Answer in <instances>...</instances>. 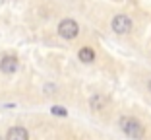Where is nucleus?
<instances>
[{"label":"nucleus","mask_w":151,"mask_h":140,"mask_svg":"<svg viewBox=\"0 0 151 140\" xmlns=\"http://www.w3.org/2000/svg\"><path fill=\"white\" fill-rule=\"evenodd\" d=\"M18 66H19V62H18L16 57H4V59L0 60V68H2V72H6V74H14L18 70Z\"/></svg>","instance_id":"20e7f679"},{"label":"nucleus","mask_w":151,"mask_h":140,"mask_svg":"<svg viewBox=\"0 0 151 140\" xmlns=\"http://www.w3.org/2000/svg\"><path fill=\"white\" fill-rule=\"evenodd\" d=\"M6 140H29V134L23 127H12L6 134Z\"/></svg>","instance_id":"39448f33"},{"label":"nucleus","mask_w":151,"mask_h":140,"mask_svg":"<svg viewBox=\"0 0 151 140\" xmlns=\"http://www.w3.org/2000/svg\"><path fill=\"white\" fill-rule=\"evenodd\" d=\"M58 33H60V37H64V39H74V37H78V33H80V25H78L74 20H62V22L58 23Z\"/></svg>","instance_id":"f03ea898"},{"label":"nucleus","mask_w":151,"mask_h":140,"mask_svg":"<svg viewBox=\"0 0 151 140\" xmlns=\"http://www.w3.org/2000/svg\"><path fill=\"white\" fill-rule=\"evenodd\" d=\"M78 57H80L81 62H93L95 60V53H93V49H89V47H83V49L78 53Z\"/></svg>","instance_id":"423d86ee"},{"label":"nucleus","mask_w":151,"mask_h":140,"mask_svg":"<svg viewBox=\"0 0 151 140\" xmlns=\"http://www.w3.org/2000/svg\"><path fill=\"white\" fill-rule=\"evenodd\" d=\"M120 128L124 131V134H128L130 138H134V140L143 138V127L139 125V121H138V119H132V117H122V119H120Z\"/></svg>","instance_id":"f257e3e1"},{"label":"nucleus","mask_w":151,"mask_h":140,"mask_svg":"<svg viewBox=\"0 0 151 140\" xmlns=\"http://www.w3.org/2000/svg\"><path fill=\"white\" fill-rule=\"evenodd\" d=\"M0 140H4V138H2V136H0Z\"/></svg>","instance_id":"1a4fd4ad"},{"label":"nucleus","mask_w":151,"mask_h":140,"mask_svg":"<svg viewBox=\"0 0 151 140\" xmlns=\"http://www.w3.org/2000/svg\"><path fill=\"white\" fill-rule=\"evenodd\" d=\"M112 29H114L116 33H120V35H124V33H128L130 29H132V20H130L128 16H124V14H118V16H114V20H112Z\"/></svg>","instance_id":"7ed1b4c3"},{"label":"nucleus","mask_w":151,"mask_h":140,"mask_svg":"<svg viewBox=\"0 0 151 140\" xmlns=\"http://www.w3.org/2000/svg\"><path fill=\"white\" fill-rule=\"evenodd\" d=\"M149 90H151V82H149Z\"/></svg>","instance_id":"6e6552de"},{"label":"nucleus","mask_w":151,"mask_h":140,"mask_svg":"<svg viewBox=\"0 0 151 140\" xmlns=\"http://www.w3.org/2000/svg\"><path fill=\"white\" fill-rule=\"evenodd\" d=\"M50 113L58 115V117H66V115H68V111H66L64 107H60V105H54V107H50Z\"/></svg>","instance_id":"0eeeda50"}]
</instances>
